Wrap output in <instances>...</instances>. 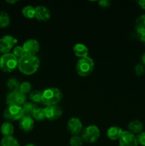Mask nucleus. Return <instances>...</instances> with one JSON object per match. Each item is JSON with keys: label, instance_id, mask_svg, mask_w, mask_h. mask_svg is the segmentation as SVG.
I'll return each mask as SVG.
<instances>
[{"label": "nucleus", "instance_id": "obj_1", "mask_svg": "<svg viewBox=\"0 0 145 146\" xmlns=\"http://www.w3.org/2000/svg\"><path fill=\"white\" fill-rule=\"evenodd\" d=\"M40 66V60L36 56L24 54L18 59V68L25 75H32L37 71Z\"/></svg>", "mask_w": 145, "mask_h": 146}, {"label": "nucleus", "instance_id": "obj_2", "mask_svg": "<svg viewBox=\"0 0 145 146\" xmlns=\"http://www.w3.org/2000/svg\"><path fill=\"white\" fill-rule=\"evenodd\" d=\"M63 97L61 90L58 88H48L42 92V103L46 106L57 105Z\"/></svg>", "mask_w": 145, "mask_h": 146}, {"label": "nucleus", "instance_id": "obj_3", "mask_svg": "<svg viewBox=\"0 0 145 146\" xmlns=\"http://www.w3.org/2000/svg\"><path fill=\"white\" fill-rule=\"evenodd\" d=\"M95 68L94 61L89 56L79 58L76 64V72L80 76L90 75Z\"/></svg>", "mask_w": 145, "mask_h": 146}, {"label": "nucleus", "instance_id": "obj_4", "mask_svg": "<svg viewBox=\"0 0 145 146\" xmlns=\"http://www.w3.org/2000/svg\"><path fill=\"white\" fill-rule=\"evenodd\" d=\"M18 59L12 53L3 54L0 58V68L4 72H11L18 67Z\"/></svg>", "mask_w": 145, "mask_h": 146}, {"label": "nucleus", "instance_id": "obj_5", "mask_svg": "<svg viewBox=\"0 0 145 146\" xmlns=\"http://www.w3.org/2000/svg\"><path fill=\"white\" fill-rule=\"evenodd\" d=\"M100 135V131L98 127L95 125H90L82 130L81 138L84 142L88 143H94L98 141Z\"/></svg>", "mask_w": 145, "mask_h": 146}, {"label": "nucleus", "instance_id": "obj_6", "mask_svg": "<svg viewBox=\"0 0 145 146\" xmlns=\"http://www.w3.org/2000/svg\"><path fill=\"white\" fill-rule=\"evenodd\" d=\"M24 115L22 106H8L4 111V117L10 121L20 120Z\"/></svg>", "mask_w": 145, "mask_h": 146}, {"label": "nucleus", "instance_id": "obj_7", "mask_svg": "<svg viewBox=\"0 0 145 146\" xmlns=\"http://www.w3.org/2000/svg\"><path fill=\"white\" fill-rule=\"evenodd\" d=\"M6 103L8 106H23L26 103V96L19 91H11L7 95Z\"/></svg>", "mask_w": 145, "mask_h": 146}, {"label": "nucleus", "instance_id": "obj_8", "mask_svg": "<svg viewBox=\"0 0 145 146\" xmlns=\"http://www.w3.org/2000/svg\"><path fill=\"white\" fill-rule=\"evenodd\" d=\"M17 39L11 35H5L0 38V53L9 54L17 43Z\"/></svg>", "mask_w": 145, "mask_h": 146}, {"label": "nucleus", "instance_id": "obj_9", "mask_svg": "<svg viewBox=\"0 0 145 146\" xmlns=\"http://www.w3.org/2000/svg\"><path fill=\"white\" fill-rule=\"evenodd\" d=\"M138 143L134 134L128 131H123L119 139V146H137Z\"/></svg>", "mask_w": 145, "mask_h": 146}, {"label": "nucleus", "instance_id": "obj_10", "mask_svg": "<svg viewBox=\"0 0 145 146\" xmlns=\"http://www.w3.org/2000/svg\"><path fill=\"white\" fill-rule=\"evenodd\" d=\"M22 47L25 54L36 56V54L39 51L40 44L36 39L31 38L26 41Z\"/></svg>", "mask_w": 145, "mask_h": 146}, {"label": "nucleus", "instance_id": "obj_11", "mask_svg": "<svg viewBox=\"0 0 145 146\" xmlns=\"http://www.w3.org/2000/svg\"><path fill=\"white\" fill-rule=\"evenodd\" d=\"M68 131L73 135H78L82 131V124L80 120L78 118H71L67 123Z\"/></svg>", "mask_w": 145, "mask_h": 146}, {"label": "nucleus", "instance_id": "obj_12", "mask_svg": "<svg viewBox=\"0 0 145 146\" xmlns=\"http://www.w3.org/2000/svg\"><path fill=\"white\" fill-rule=\"evenodd\" d=\"M45 110V118L48 121H55L62 115V109L58 105L46 106Z\"/></svg>", "mask_w": 145, "mask_h": 146}, {"label": "nucleus", "instance_id": "obj_13", "mask_svg": "<svg viewBox=\"0 0 145 146\" xmlns=\"http://www.w3.org/2000/svg\"><path fill=\"white\" fill-rule=\"evenodd\" d=\"M34 18L40 21H46L51 18V11L44 6H38L35 7Z\"/></svg>", "mask_w": 145, "mask_h": 146}, {"label": "nucleus", "instance_id": "obj_14", "mask_svg": "<svg viewBox=\"0 0 145 146\" xmlns=\"http://www.w3.org/2000/svg\"><path fill=\"white\" fill-rule=\"evenodd\" d=\"M19 128L25 132H29L34 128V121L32 117L28 115H24L18 122Z\"/></svg>", "mask_w": 145, "mask_h": 146}, {"label": "nucleus", "instance_id": "obj_15", "mask_svg": "<svg viewBox=\"0 0 145 146\" xmlns=\"http://www.w3.org/2000/svg\"><path fill=\"white\" fill-rule=\"evenodd\" d=\"M72 51H73L74 54L76 56L79 57L80 58L88 56L89 51H88V47L85 44H81V43H78V44H75L73 46Z\"/></svg>", "mask_w": 145, "mask_h": 146}, {"label": "nucleus", "instance_id": "obj_16", "mask_svg": "<svg viewBox=\"0 0 145 146\" xmlns=\"http://www.w3.org/2000/svg\"><path fill=\"white\" fill-rule=\"evenodd\" d=\"M127 127L129 132L133 134H139L143 131L144 125L139 120H133L129 123Z\"/></svg>", "mask_w": 145, "mask_h": 146}, {"label": "nucleus", "instance_id": "obj_17", "mask_svg": "<svg viewBox=\"0 0 145 146\" xmlns=\"http://www.w3.org/2000/svg\"><path fill=\"white\" fill-rule=\"evenodd\" d=\"M122 132L123 131L119 127L112 126L107 131V135L112 141H116V140L119 139Z\"/></svg>", "mask_w": 145, "mask_h": 146}, {"label": "nucleus", "instance_id": "obj_18", "mask_svg": "<svg viewBox=\"0 0 145 146\" xmlns=\"http://www.w3.org/2000/svg\"><path fill=\"white\" fill-rule=\"evenodd\" d=\"M14 131V125L10 122L4 123L1 126V133L4 135V137L12 136Z\"/></svg>", "mask_w": 145, "mask_h": 146}, {"label": "nucleus", "instance_id": "obj_19", "mask_svg": "<svg viewBox=\"0 0 145 146\" xmlns=\"http://www.w3.org/2000/svg\"><path fill=\"white\" fill-rule=\"evenodd\" d=\"M23 110H24V115H28V116H32L34 111L37 108L36 105L34 103L26 102L22 106Z\"/></svg>", "mask_w": 145, "mask_h": 146}, {"label": "nucleus", "instance_id": "obj_20", "mask_svg": "<svg viewBox=\"0 0 145 146\" xmlns=\"http://www.w3.org/2000/svg\"><path fill=\"white\" fill-rule=\"evenodd\" d=\"M1 146H20L18 141L13 136L3 137L1 141Z\"/></svg>", "mask_w": 145, "mask_h": 146}, {"label": "nucleus", "instance_id": "obj_21", "mask_svg": "<svg viewBox=\"0 0 145 146\" xmlns=\"http://www.w3.org/2000/svg\"><path fill=\"white\" fill-rule=\"evenodd\" d=\"M10 21L11 20H10L9 15L4 11H0V27L1 28L7 27L9 25Z\"/></svg>", "mask_w": 145, "mask_h": 146}, {"label": "nucleus", "instance_id": "obj_22", "mask_svg": "<svg viewBox=\"0 0 145 146\" xmlns=\"http://www.w3.org/2000/svg\"><path fill=\"white\" fill-rule=\"evenodd\" d=\"M22 14L25 18L26 19H33L34 18L35 14V8L32 6H26L22 9Z\"/></svg>", "mask_w": 145, "mask_h": 146}, {"label": "nucleus", "instance_id": "obj_23", "mask_svg": "<svg viewBox=\"0 0 145 146\" xmlns=\"http://www.w3.org/2000/svg\"><path fill=\"white\" fill-rule=\"evenodd\" d=\"M33 118L38 121H42L45 118V110L42 108H37L33 114Z\"/></svg>", "mask_w": 145, "mask_h": 146}, {"label": "nucleus", "instance_id": "obj_24", "mask_svg": "<svg viewBox=\"0 0 145 146\" xmlns=\"http://www.w3.org/2000/svg\"><path fill=\"white\" fill-rule=\"evenodd\" d=\"M7 84L9 89L11 90V91H18V88H19V86H20V84L16 78H9V79L8 80V81H7Z\"/></svg>", "mask_w": 145, "mask_h": 146}, {"label": "nucleus", "instance_id": "obj_25", "mask_svg": "<svg viewBox=\"0 0 145 146\" xmlns=\"http://www.w3.org/2000/svg\"><path fill=\"white\" fill-rule=\"evenodd\" d=\"M30 99L35 103L42 102V92L40 91H34L30 94Z\"/></svg>", "mask_w": 145, "mask_h": 146}, {"label": "nucleus", "instance_id": "obj_26", "mask_svg": "<svg viewBox=\"0 0 145 146\" xmlns=\"http://www.w3.org/2000/svg\"><path fill=\"white\" fill-rule=\"evenodd\" d=\"M135 36L138 40L141 41H145V29L142 27H135Z\"/></svg>", "mask_w": 145, "mask_h": 146}, {"label": "nucleus", "instance_id": "obj_27", "mask_svg": "<svg viewBox=\"0 0 145 146\" xmlns=\"http://www.w3.org/2000/svg\"><path fill=\"white\" fill-rule=\"evenodd\" d=\"M31 85L29 82H23L20 84L19 88H18V91L21 93V94H24V95H26L27 94L31 91Z\"/></svg>", "mask_w": 145, "mask_h": 146}, {"label": "nucleus", "instance_id": "obj_28", "mask_svg": "<svg viewBox=\"0 0 145 146\" xmlns=\"http://www.w3.org/2000/svg\"><path fill=\"white\" fill-rule=\"evenodd\" d=\"M82 138L78 135H73L70 139V145L71 146H81L83 143Z\"/></svg>", "mask_w": 145, "mask_h": 146}, {"label": "nucleus", "instance_id": "obj_29", "mask_svg": "<svg viewBox=\"0 0 145 146\" xmlns=\"http://www.w3.org/2000/svg\"><path fill=\"white\" fill-rule=\"evenodd\" d=\"M13 54L15 56L16 58H21V56L25 54L24 53V49H23V47L22 46H17L14 47V49H13Z\"/></svg>", "mask_w": 145, "mask_h": 146}, {"label": "nucleus", "instance_id": "obj_30", "mask_svg": "<svg viewBox=\"0 0 145 146\" xmlns=\"http://www.w3.org/2000/svg\"><path fill=\"white\" fill-rule=\"evenodd\" d=\"M135 27H142L145 29V14L138 17L135 21Z\"/></svg>", "mask_w": 145, "mask_h": 146}, {"label": "nucleus", "instance_id": "obj_31", "mask_svg": "<svg viewBox=\"0 0 145 146\" xmlns=\"http://www.w3.org/2000/svg\"><path fill=\"white\" fill-rule=\"evenodd\" d=\"M135 73L137 76H142L145 73V67L143 64H136L134 67Z\"/></svg>", "mask_w": 145, "mask_h": 146}, {"label": "nucleus", "instance_id": "obj_32", "mask_svg": "<svg viewBox=\"0 0 145 146\" xmlns=\"http://www.w3.org/2000/svg\"><path fill=\"white\" fill-rule=\"evenodd\" d=\"M136 137L137 143L141 145L145 146V131H142L139 133Z\"/></svg>", "mask_w": 145, "mask_h": 146}, {"label": "nucleus", "instance_id": "obj_33", "mask_svg": "<svg viewBox=\"0 0 145 146\" xmlns=\"http://www.w3.org/2000/svg\"><path fill=\"white\" fill-rule=\"evenodd\" d=\"M110 1H108V0H100L98 1L99 6L102 8H108L110 6Z\"/></svg>", "mask_w": 145, "mask_h": 146}, {"label": "nucleus", "instance_id": "obj_34", "mask_svg": "<svg viewBox=\"0 0 145 146\" xmlns=\"http://www.w3.org/2000/svg\"><path fill=\"white\" fill-rule=\"evenodd\" d=\"M137 3L143 9L145 10V0H139L137 1Z\"/></svg>", "mask_w": 145, "mask_h": 146}, {"label": "nucleus", "instance_id": "obj_35", "mask_svg": "<svg viewBox=\"0 0 145 146\" xmlns=\"http://www.w3.org/2000/svg\"><path fill=\"white\" fill-rule=\"evenodd\" d=\"M141 59H142V62L143 64V65H145V52L142 55Z\"/></svg>", "mask_w": 145, "mask_h": 146}, {"label": "nucleus", "instance_id": "obj_36", "mask_svg": "<svg viewBox=\"0 0 145 146\" xmlns=\"http://www.w3.org/2000/svg\"><path fill=\"white\" fill-rule=\"evenodd\" d=\"M7 3H9V4H14V3L17 2V1L14 0V1H7Z\"/></svg>", "mask_w": 145, "mask_h": 146}, {"label": "nucleus", "instance_id": "obj_37", "mask_svg": "<svg viewBox=\"0 0 145 146\" xmlns=\"http://www.w3.org/2000/svg\"><path fill=\"white\" fill-rule=\"evenodd\" d=\"M25 146H36V145H34V144H31V143H29V144H27V145H25Z\"/></svg>", "mask_w": 145, "mask_h": 146}, {"label": "nucleus", "instance_id": "obj_38", "mask_svg": "<svg viewBox=\"0 0 145 146\" xmlns=\"http://www.w3.org/2000/svg\"><path fill=\"white\" fill-rule=\"evenodd\" d=\"M144 44H145V41H144Z\"/></svg>", "mask_w": 145, "mask_h": 146}]
</instances>
